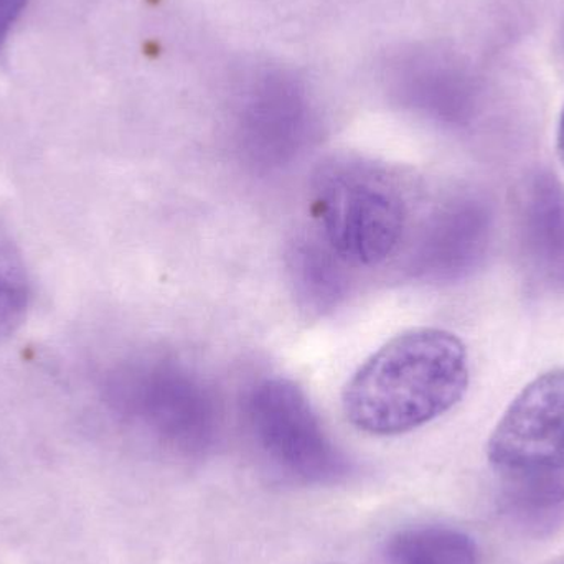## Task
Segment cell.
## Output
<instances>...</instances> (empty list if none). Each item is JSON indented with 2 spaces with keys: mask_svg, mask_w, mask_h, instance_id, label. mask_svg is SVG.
<instances>
[{
  "mask_svg": "<svg viewBox=\"0 0 564 564\" xmlns=\"http://www.w3.org/2000/svg\"><path fill=\"white\" fill-rule=\"evenodd\" d=\"M466 344L453 332L416 327L381 345L357 368L341 393L351 426L391 437L449 413L469 390Z\"/></svg>",
  "mask_w": 564,
  "mask_h": 564,
  "instance_id": "1",
  "label": "cell"
},
{
  "mask_svg": "<svg viewBox=\"0 0 564 564\" xmlns=\"http://www.w3.org/2000/svg\"><path fill=\"white\" fill-rule=\"evenodd\" d=\"M312 215L318 240L345 268L370 270L400 253L413 224V202L390 169L341 159L315 177Z\"/></svg>",
  "mask_w": 564,
  "mask_h": 564,
  "instance_id": "2",
  "label": "cell"
},
{
  "mask_svg": "<svg viewBox=\"0 0 564 564\" xmlns=\"http://www.w3.org/2000/svg\"><path fill=\"white\" fill-rule=\"evenodd\" d=\"M248 424L264 460L289 482L324 486L347 474L344 453L292 381H261L248 398Z\"/></svg>",
  "mask_w": 564,
  "mask_h": 564,
  "instance_id": "3",
  "label": "cell"
},
{
  "mask_svg": "<svg viewBox=\"0 0 564 564\" xmlns=\"http://www.w3.org/2000/svg\"><path fill=\"white\" fill-rule=\"evenodd\" d=\"M487 457L517 477L564 469V368L539 375L513 398L487 441Z\"/></svg>",
  "mask_w": 564,
  "mask_h": 564,
  "instance_id": "4",
  "label": "cell"
},
{
  "mask_svg": "<svg viewBox=\"0 0 564 564\" xmlns=\"http://www.w3.org/2000/svg\"><path fill=\"white\" fill-rule=\"evenodd\" d=\"M108 394L119 411L142 421L174 449L194 453L210 440L207 400L181 373L165 367L126 368L111 378Z\"/></svg>",
  "mask_w": 564,
  "mask_h": 564,
  "instance_id": "5",
  "label": "cell"
},
{
  "mask_svg": "<svg viewBox=\"0 0 564 564\" xmlns=\"http://www.w3.org/2000/svg\"><path fill=\"white\" fill-rule=\"evenodd\" d=\"M492 238V208L484 198H449L427 217L421 230L417 270L434 281L460 280L484 263Z\"/></svg>",
  "mask_w": 564,
  "mask_h": 564,
  "instance_id": "6",
  "label": "cell"
},
{
  "mask_svg": "<svg viewBox=\"0 0 564 564\" xmlns=\"http://www.w3.org/2000/svg\"><path fill=\"white\" fill-rule=\"evenodd\" d=\"M520 243L540 282L564 289V185L552 172H536L523 188Z\"/></svg>",
  "mask_w": 564,
  "mask_h": 564,
  "instance_id": "7",
  "label": "cell"
},
{
  "mask_svg": "<svg viewBox=\"0 0 564 564\" xmlns=\"http://www.w3.org/2000/svg\"><path fill=\"white\" fill-rule=\"evenodd\" d=\"M384 555L391 564H479L473 536L446 525H416L388 539Z\"/></svg>",
  "mask_w": 564,
  "mask_h": 564,
  "instance_id": "8",
  "label": "cell"
},
{
  "mask_svg": "<svg viewBox=\"0 0 564 564\" xmlns=\"http://www.w3.org/2000/svg\"><path fill=\"white\" fill-rule=\"evenodd\" d=\"M345 268L317 237L302 241L292 253V274L294 284L301 297L308 305L324 311L340 297L344 291Z\"/></svg>",
  "mask_w": 564,
  "mask_h": 564,
  "instance_id": "9",
  "label": "cell"
},
{
  "mask_svg": "<svg viewBox=\"0 0 564 564\" xmlns=\"http://www.w3.org/2000/svg\"><path fill=\"white\" fill-rule=\"evenodd\" d=\"M32 297L29 270L19 245L0 225V335L9 334L25 317Z\"/></svg>",
  "mask_w": 564,
  "mask_h": 564,
  "instance_id": "10",
  "label": "cell"
},
{
  "mask_svg": "<svg viewBox=\"0 0 564 564\" xmlns=\"http://www.w3.org/2000/svg\"><path fill=\"white\" fill-rule=\"evenodd\" d=\"M26 0H0V48L25 9Z\"/></svg>",
  "mask_w": 564,
  "mask_h": 564,
  "instance_id": "11",
  "label": "cell"
},
{
  "mask_svg": "<svg viewBox=\"0 0 564 564\" xmlns=\"http://www.w3.org/2000/svg\"><path fill=\"white\" fill-rule=\"evenodd\" d=\"M556 149H558L560 159L564 165V106L560 115L558 131H556Z\"/></svg>",
  "mask_w": 564,
  "mask_h": 564,
  "instance_id": "12",
  "label": "cell"
},
{
  "mask_svg": "<svg viewBox=\"0 0 564 564\" xmlns=\"http://www.w3.org/2000/svg\"><path fill=\"white\" fill-rule=\"evenodd\" d=\"M562 48L564 52V23H563V29H562Z\"/></svg>",
  "mask_w": 564,
  "mask_h": 564,
  "instance_id": "13",
  "label": "cell"
}]
</instances>
